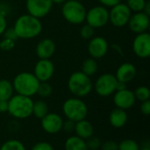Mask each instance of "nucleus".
I'll return each instance as SVG.
<instances>
[{
	"label": "nucleus",
	"mask_w": 150,
	"mask_h": 150,
	"mask_svg": "<svg viewBox=\"0 0 150 150\" xmlns=\"http://www.w3.org/2000/svg\"><path fill=\"white\" fill-rule=\"evenodd\" d=\"M88 52L91 57L100 59L104 57L109 50V43L102 36H93L88 43Z\"/></svg>",
	"instance_id": "obj_12"
},
{
	"label": "nucleus",
	"mask_w": 150,
	"mask_h": 150,
	"mask_svg": "<svg viewBox=\"0 0 150 150\" xmlns=\"http://www.w3.org/2000/svg\"><path fill=\"white\" fill-rule=\"evenodd\" d=\"M77 1H82V0H77Z\"/></svg>",
	"instance_id": "obj_46"
},
{
	"label": "nucleus",
	"mask_w": 150,
	"mask_h": 150,
	"mask_svg": "<svg viewBox=\"0 0 150 150\" xmlns=\"http://www.w3.org/2000/svg\"><path fill=\"white\" fill-rule=\"evenodd\" d=\"M62 129L64 131H66L67 133H71L74 131L75 129V122L68 119L66 122L63 121V124H62Z\"/></svg>",
	"instance_id": "obj_38"
},
{
	"label": "nucleus",
	"mask_w": 150,
	"mask_h": 150,
	"mask_svg": "<svg viewBox=\"0 0 150 150\" xmlns=\"http://www.w3.org/2000/svg\"><path fill=\"white\" fill-rule=\"evenodd\" d=\"M34 76L40 82L49 81L54 74V65L50 59H39L33 68Z\"/></svg>",
	"instance_id": "obj_13"
},
{
	"label": "nucleus",
	"mask_w": 150,
	"mask_h": 150,
	"mask_svg": "<svg viewBox=\"0 0 150 150\" xmlns=\"http://www.w3.org/2000/svg\"><path fill=\"white\" fill-rule=\"evenodd\" d=\"M32 150H54L53 146L48 143V142H45V141H41V142H38L36 143Z\"/></svg>",
	"instance_id": "obj_34"
},
{
	"label": "nucleus",
	"mask_w": 150,
	"mask_h": 150,
	"mask_svg": "<svg viewBox=\"0 0 150 150\" xmlns=\"http://www.w3.org/2000/svg\"><path fill=\"white\" fill-rule=\"evenodd\" d=\"M14 93L12 83L5 79L0 80V99L8 101Z\"/></svg>",
	"instance_id": "obj_22"
},
{
	"label": "nucleus",
	"mask_w": 150,
	"mask_h": 150,
	"mask_svg": "<svg viewBox=\"0 0 150 150\" xmlns=\"http://www.w3.org/2000/svg\"><path fill=\"white\" fill-rule=\"evenodd\" d=\"M136 98L134 96V91L130 89L117 90L113 94V103L117 108L122 110H128L132 108L135 103Z\"/></svg>",
	"instance_id": "obj_15"
},
{
	"label": "nucleus",
	"mask_w": 150,
	"mask_h": 150,
	"mask_svg": "<svg viewBox=\"0 0 150 150\" xmlns=\"http://www.w3.org/2000/svg\"><path fill=\"white\" fill-rule=\"evenodd\" d=\"M8 110V101L0 99V113L7 112Z\"/></svg>",
	"instance_id": "obj_40"
},
{
	"label": "nucleus",
	"mask_w": 150,
	"mask_h": 150,
	"mask_svg": "<svg viewBox=\"0 0 150 150\" xmlns=\"http://www.w3.org/2000/svg\"><path fill=\"white\" fill-rule=\"evenodd\" d=\"M141 150H150V149H149V146H146V147H144V148H143L142 149H141Z\"/></svg>",
	"instance_id": "obj_45"
},
{
	"label": "nucleus",
	"mask_w": 150,
	"mask_h": 150,
	"mask_svg": "<svg viewBox=\"0 0 150 150\" xmlns=\"http://www.w3.org/2000/svg\"><path fill=\"white\" fill-rule=\"evenodd\" d=\"M102 150H118L119 149V144L115 141H109L101 145Z\"/></svg>",
	"instance_id": "obj_35"
},
{
	"label": "nucleus",
	"mask_w": 150,
	"mask_h": 150,
	"mask_svg": "<svg viewBox=\"0 0 150 150\" xmlns=\"http://www.w3.org/2000/svg\"><path fill=\"white\" fill-rule=\"evenodd\" d=\"M95 34V28L89 24H84L80 29V36L84 40L91 39Z\"/></svg>",
	"instance_id": "obj_30"
},
{
	"label": "nucleus",
	"mask_w": 150,
	"mask_h": 150,
	"mask_svg": "<svg viewBox=\"0 0 150 150\" xmlns=\"http://www.w3.org/2000/svg\"><path fill=\"white\" fill-rule=\"evenodd\" d=\"M132 13L127 4L120 2L111 7L109 11V22L116 27H123L127 25Z\"/></svg>",
	"instance_id": "obj_7"
},
{
	"label": "nucleus",
	"mask_w": 150,
	"mask_h": 150,
	"mask_svg": "<svg viewBox=\"0 0 150 150\" xmlns=\"http://www.w3.org/2000/svg\"><path fill=\"white\" fill-rule=\"evenodd\" d=\"M86 145L88 147V149L97 150L101 147L102 142H101V141H100L99 138L93 137V135H92L91 137H90L89 139H87Z\"/></svg>",
	"instance_id": "obj_31"
},
{
	"label": "nucleus",
	"mask_w": 150,
	"mask_h": 150,
	"mask_svg": "<svg viewBox=\"0 0 150 150\" xmlns=\"http://www.w3.org/2000/svg\"><path fill=\"white\" fill-rule=\"evenodd\" d=\"M132 49L136 57L139 58H148L150 56V34L144 32L137 34L132 44Z\"/></svg>",
	"instance_id": "obj_11"
},
{
	"label": "nucleus",
	"mask_w": 150,
	"mask_h": 150,
	"mask_svg": "<svg viewBox=\"0 0 150 150\" xmlns=\"http://www.w3.org/2000/svg\"><path fill=\"white\" fill-rule=\"evenodd\" d=\"M0 150H26L24 144L17 140H10L0 146Z\"/></svg>",
	"instance_id": "obj_26"
},
{
	"label": "nucleus",
	"mask_w": 150,
	"mask_h": 150,
	"mask_svg": "<svg viewBox=\"0 0 150 150\" xmlns=\"http://www.w3.org/2000/svg\"><path fill=\"white\" fill-rule=\"evenodd\" d=\"M143 12H144V13H146L147 15L150 16V1L149 0H148V1H147V3H146V4H145V7H144V9H143Z\"/></svg>",
	"instance_id": "obj_43"
},
{
	"label": "nucleus",
	"mask_w": 150,
	"mask_h": 150,
	"mask_svg": "<svg viewBox=\"0 0 150 150\" xmlns=\"http://www.w3.org/2000/svg\"><path fill=\"white\" fill-rule=\"evenodd\" d=\"M148 0H127V4L132 12L143 11L145 4Z\"/></svg>",
	"instance_id": "obj_28"
},
{
	"label": "nucleus",
	"mask_w": 150,
	"mask_h": 150,
	"mask_svg": "<svg viewBox=\"0 0 150 150\" xmlns=\"http://www.w3.org/2000/svg\"><path fill=\"white\" fill-rule=\"evenodd\" d=\"M85 22L95 29L105 27L109 22V10L103 5L91 7L86 12Z\"/></svg>",
	"instance_id": "obj_9"
},
{
	"label": "nucleus",
	"mask_w": 150,
	"mask_h": 150,
	"mask_svg": "<svg viewBox=\"0 0 150 150\" xmlns=\"http://www.w3.org/2000/svg\"><path fill=\"white\" fill-rule=\"evenodd\" d=\"M117 79L114 74L103 73L98 77L94 84L96 93L102 97H107L114 94L116 91Z\"/></svg>",
	"instance_id": "obj_8"
},
{
	"label": "nucleus",
	"mask_w": 150,
	"mask_h": 150,
	"mask_svg": "<svg viewBox=\"0 0 150 150\" xmlns=\"http://www.w3.org/2000/svg\"><path fill=\"white\" fill-rule=\"evenodd\" d=\"M65 150H89L85 140L78 136H71L65 141Z\"/></svg>",
	"instance_id": "obj_21"
},
{
	"label": "nucleus",
	"mask_w": 150,
	"mask_h": 150,
	"mask_svg": "<svg viewBox=\"0 0 150 150\" xmlns=\"http://www.w3.org/2000/svg\"><path fill=\"white\" fill-rule=\"evenodd\" d=\"M52 0H26L25 8L27 13L36 18L42 19L46 17L53 8Z\"/></svg>",
	"instance_id": "obj_10"
},
{
	"label": "nucleus",
	"mask_w": 150,
	"mask_h": 150,
	"mask_svg": "<svg viewBox=\"0 0 150 150\" xmlns=\"http://www.w3.org/2000/svg\"><path fill=\"white\" fill-rule=\"evenodd\" d=\"M53 4H62L64 2H66L67 0H52Z\"/></svg>",
	"instance_id": "obj_44"
},
{
	"label": "nucleus",
	"mask_w": 150,
	"mask_h": 150,
	"mask_svg": "<svg viewBox=\"0 0 150 150\" xmlns=\"http://www.w3.org/2000/svg\"><path fill=\"white\" fill-rule=\"evenodd\" d=\"M48 113V106L44 101H36L33 102V115L41 119L43 117H45Z\"/></svg>",
	"instance_id": "obj_24"
},
{
	"label": "nucleus",
	"mask_w": 150,
	"mask_h": 150,
	"mask_svg": "<svg viewBox=\"0 0 150 150\" xmlns=\"http://www.w3.org/2000/svg\"><path fill=\"white\" fill-rule=\"evenodd\" d=\"M15 47V41L3 38V40L0 42V50L3 51H11Z\"/></svg>",
	"instance_id": "obj_32"
},
{
	"label": "nucleus",
	"mask_w": 150,
	"mask_h": 150,
	"mask_svg": "<svg viewBox=\"0 0 150 150\" xmlns=\"http://www.w3.org/2000/svg\"><path fill=\"white\" fill-rule=\"evenodd\" d=\"M7 27V20L4 13L0 11V36L4 34V30Z\"/></svg>",
	"instance_id": "obj_39"
},
{
	"label": "nucleus",
	"mask_w": 150,
	"mask_h": 150,
	"mask_svg": "<svg viewBox=\"0 0 150 150\" xmlns=\"http://www.w3.org/2000/svg\"><path fill=\"white\" fill-rule=\"evenodd\" d=\"M98 1L100 4V5H103L106 8H111L116 5L117 4L122 2V0H98Z\"/></svg>",
	"instance_id": "obj_37"
},
{
	"label": "nucleus",
	"mask_w": 150,
	"mask_h": 150,
	"mask_svg": "<svg viewBox=\"0 0 150 150\" xmlns=\"http://www.w3.org/2000/svg\"><path fill=\"white\" fill-rule=\"evenodd\" d=\"M74 131L76 133V136H78L83 140H87L93 135L94 128H93V126L91 125V123L87 121L84 118V119H82V120L75 123Z\"/></svg>",
	"instance_id": "obj_20"
},
{
	"label": "nucleus",
	"mask_w": 150,
	"mask_h": 150,
	"mask_svg": "<svg viewBox=\"0 0 150 150\" xmlns=\"http://www.w3.org/2000/svg\"><path fill=\"white\" fill-rule=\"evenodd\" d=\"M136 74H137V69L134 66V65L129 62H125V63H122L118 67L116 74L114 75L117 80L122 81L127 84L128 82H131L135 78Z\"/></svg>",
	"instance_id": "obj_18"
},
{
	"label": "nucleus",
	"mask_w": 150,
	"mask_h": 150,
	"mask_svg": "<svg viewBox=\"0 0 150 150\" xmlns=\"http://www.w3.org/2000/svg\"><path fill=\"white\" fill-rule=\"evenodd\" d=\"M126 88H127V83L122 82V81H119V80H118L117 86H116V91H117V90H123V89H126Z\"/></svg>",
	"instance_id": "obj_41"
},
{
	"label": "nucleus",
	"mask_w": 150,
	"mask_h": 150,
	"mask_svg": "<svg viewBox=\"0 0 150 150\" xmlns=\"http://www.w3.org/2000/svg\"><path fill=\"white\" fill-rule=\"evenodd\" d=\"M140 110L142 113L145 116H149L150 114V101L147 100L144 102H142V104L140 106Z\"/></svg>",
	"instance_id": "obj_36"
},
{
	"label": "nucleus",
	"mask_w": 150,
	"mask_h": 150,
	"mask_svg": "<svg viewBox=\"0 0 150 150\" xmlns=\"http://www.w3.org/2000/svg\"><path fill=\"white\" fill-rule=\"evenodd\" d=\"M14 92L18 95L32 97L37 94L40 80L33 73L29 72H22L18 73L11 82Z\"/></svg>",
	"instance_id": "obj_3"
},
{
	"label": "nucleus",
	"mask_w": 150,
	"mask_h": 150,
	"mask_svg": "<svg viewBox=\"0 0 150 150\" xmlns=\"http://www.w3.org/2000/svg\"><path fill=\"white\" fill-rule=\"evenodd\" d=\"M63 120L60 115L57 113H47L45 117L41 118V127L42 129L49 133L55 134L62 129Z\"/></svg>",
	"instance_id": "obj_16"
},
{
	"label": "nucleus",
	"mask_w": 150,
	"mask_h": 150,
	"mask_svg": "<svg viewBox=\"0 0 150 150\" xmlns=\"http://www.w3.org/2000/svg\"><path fill=\"white\" fill-rule=\"evenodd\" d=\"M68 88L74 96L82 98L91 92L93 84L90 76L86 75L82 71H76L69 77Z\"/></svg>",
	"instance_id": "obj_4"
},
{
	"label": "nucleus",
	"mask_w": 150,
	"mask_h": 150,
	"mask_svg": "<svg viewBox=\"0 0 150 150\" xmlns=\"http://www.w3.org/2000/svg\"><path fill=\"white\" fill-rule=\"evenodd\" d=\"M52 93H53V88H52L51 84L48 83V81L40 82L38 90H37V94L40 97H42V98L48 97L52 95Z\"/></svg>",
	"instance_id": "obj_27"
},
{
	"label": "nucleus",
	"mask_w": 150,
	"mask_h": 150,
	"mask_svg": "<svg viewBox=\"0 0 150 150\" xmlns=\"http://www.w3.org/2000/svg\"><path fill=\"white\" fill-rule=\"evenodd\" d=\"M98 65L97 59H94L92 57L86 58L82 65V72L90 77L94 75L98 72Z\"/></svg>",
	"instance_id": "obj_23"
},
{
	"label": "nucleus",
	"mask_w": 150,
	"mask_h": 150,
	"mask_svg": "<svg viewBox=\"0 0 150 150\" xmlns=\"http://www.w3.org/2000/svg\"><path fill=\"white\" fill-rule=\"evenodd\" d=\"M112 47L116 50V52H118L120 55H124V53H123V50H122V48L119 45V44H117V43H115V44H112Z\"/></svg>",
	"instance_id": "obj_42"
},
{
	"label": "nucleus",
	"mask_w": 150,
	"mask_h": 150,
	"mask_svg": "<svg viewBox=\"0 0 150 150\" xmlns=\"http://www.w3.org/2000/svg\"><path fill=\"white\" fill-rule=\"evenodd\" d=\"M149 16L144 13L143 11L132 13L127 23L129 29L136 34L148 32L149 28Z\"/></svg>",
	"instance_id": "obj_14"
},
{
	"label": "nucleus",
	"mask_w": 150,
	"mask_h": 150,
	"mask_svg": "<svg viewBox=\"0 0 150 150\" xmlns=\"http://www.w3.org/2000/svg\"><path fill=\"white\" fill-rule=\"evenodd\" d=\"M86 12L87 10L81 1L67 0L62 6L63 19L72 25H81L85 22Z\"/></svg>",
	"instance_id": "obj_5"
},
{
	"label": "nucleus",
	"mask_w": 150,
	"mask_h": 150,
	"mask_svg": "<svg viewBox=\"0 0 150 150\" xmlns=\"http://www.w3.org/2000/svg\"><path fill=\"white\" fill-rule=\"evenodd\" d=\"M128 119L127 113L125 110L120 109V108H115L112 111L109 116V121L110 124L112 127L115 128H121L123 127Z\"/></svg>",
	"instance_id": "obj_19"
},
{
	"label": "nucleus",
	"mask_w": 150,
	"mask_h": 150,
	"mask_svg": "<svg viewBox=\"0 0 150 150\" xmlns=\"http://www.w3.org/2000/svg\"><path fill=\"white\" fill-rule=\"evenodd\" d=\"M134 96L137 100L140 102H144L147 100H149L150 98V90L149 88L146 86H141L138 87L134 91Z\"/></svg>",
	"instance_id": "obj_25"
},
{
	"label": "nucleus",
	"mask_w": 150,
	"mask_h": 150,
	"mask_svg": "<svg viewBox=\"0 0 150 150\" xmlns=\"http://www.w3.org/2000/svg\"><path fill=\"white\" fill-rule=\"evenodd\" d=\"M62 112L68 119L76 123L86 118L88 115V107L81 98L75 96L67 99L63 103Z\"/></svg>",
	"instance_id": "obj_6"
},
{
	"label": "nucleus",
	"mask_w": 150,
	"mask_h": 150,
	"mask_svg": "<svg viewBox=\"0 0 150 150\" xmlns=\"http://www.w3.org/2000/svg\"><path fill=\"white\" fill-rule=\"evenodd\" d=\"M55 50V42L50 38H44L38 42L35 52L40 59H50L54 56Z\"/></svg>",
	"instance_id": "obj_17"
},
{
	"label": "nucleus",
	"mask_w": 150,
	"mask_h": 150,
	"mask_svg": "<svg viewBox=\"0 0 150 150\" xmlns=\"http://www.w3.org/2000/svg\"><path fill=\"white\" fill-rule=\"evenodd\" d=\"M118 150H140V147L135 141L127 139L119 144Z\"/></svg>",
	"instance_id": "obj_29"
},
{
	"label": "nucleus",
	"mask_w": 150,
	"mask_h": 150,
	"mask_svg": "<svg viewBox=\"0 0 150 150\" xmlns=\"http://www.w3.org/2000/svg\"><path fill=\"white\" fill-rule=\"evenodd\" d=\"M4 36V38H7V39H11L16 42V40H18V36L13 29V27H6V29L4 30V34H2Z\"/></svg>",
	"instance_id": "obj_33"
},
{
	"label": "nucleus",
	"mask_w": 150,
	"mask_h": 150,
	"mask_svg": "<svg viewBox=\"0 0 150 150\" xmlns=\"http://www.w3.org/2000/svg\"><path fill=\"white\" fill-rule=\"evenodd\" d=\"M13 29L18 39L30 40L39 36L42 31L40 19L28 13L20 15L13 25Z\"/></svg>",
	"instance_id": "obj_1"
},
{
	"label": "nucleus",
	"mask_w": 150,
	"mask_h": 150,
	"mask_svg": "<svg viewBox=\"0 0 150 150\" xmlns=\"http://www.w3.org/2000/svg\"><path fill=\"white\" fill-rule=\"evenodd\" d=\"M33 105L32 97L16 94L8 100L7 112L13 118L25 119L33 115Z\"/></svg>",
	"instance_id": "obj_2"
}]
</instances>
